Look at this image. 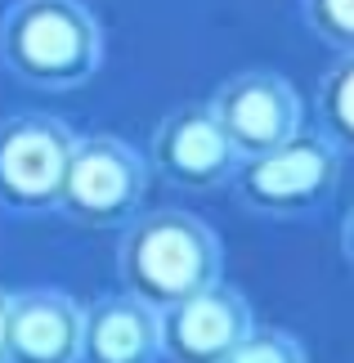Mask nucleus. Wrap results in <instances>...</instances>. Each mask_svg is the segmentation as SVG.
<instances>
[{"mask_svg":"<svg viewBox=\"0 0 354 363\" xmlns=\"http://www.w3.org/2000/svg\"><path fill=\"white\" fill-rule=\"evenodd\" d=\"M220 238L189 211H148L126 225L117 242L121 287L153 305L157 314L175 310L189 296L220 287Z\"/></svg>","mask_w":354,"mask_h":363,"instance_id":"obj_1","label":"nucleus"},{"mask_svg":"<svg viewBox=\"0 0 354 363\" xmlns=\"http://www.w3.org/2000/svg\"><path fill=\"white\" fill-rule=\"evenodd\" d=\"M0 59L36 90H77L104 63V32L81 0H13L0 23Z\"/></svg>","mask_w":354,"mask_h":363,"instance_id":"obj_2","label":"nucleus"},{"mask_svg":"<svg viewBox=\"0 0 354 363\" xmlns=\"http://www.w3.org/2000/svg\"><path fill=\"white\" fill-rule=\"evenodd\" d=\"M341 184V148L328 135H296L278 152L243 162L233 175V193L256 216H305L332 202Z\"/></svg>","mask_w":354,"mask_h":363,"instance_id":"obj_3","label":"nucleus"},{"mask_svg":"<svg viewBox=\"0 0 354 363\" xmlns=\"http://www.w3.org/2000/svg\"><path fill=\"white\" fill-rule=\"evenodd\" d=\"M144 193H148L144 157L126 139L86 135V139H77L72 157H67L59 211L86 229H117L135 220Z\"/></svg>","mask_w":354,"mask_h":363,"instance_id":"obj_4","label":"nucleus"},{"mask_svg":"<svg viewBox=\"0 0 354 363\" xmlns=\"http://www.w3.org/2000/svg\"><path fill=\"white\" fill-rule=\"evenodd\" d=\"M77 135L50 113H13L0 121V202L9 211L59 206Z\"/></svg>","mask_w":354,"mask_h":363,"instance_id":"obj_5","label":"nucleus"},{"mask_svg":"<svg viewBox=\"0 0 354 363\" xmlns=\"http://www.w3.org/2000/svg\"><path fill=\"white\" fill-rule=\"evenodd\" d=\"M211 113L229 135L238 162L278 152L301 135V99L278 72H238L211 94Z\"/></svg>","mask_w":354,"mask_h":363,"instance_id":"obj_6","label":"nucleus"},{"mask_svg":"<svg viewBox=\"0 0 354 363\" xmlns=\"http://www.w3.org/2000/svg\"><path fill=\"white\" fill-rule=\"evenodd\" d=\"M153 166L166 184L189 189V193H206V189H224L238 175V152L229 144V135L220 130L211 104H184L175 113H166L153 130Z\"/></svg>","mask_w":354,"mask_h":363,"instance_id":"obj_7","label":"nucleus"},{"mask_svg":"<svg viewBox=\"0 0 354 363\" xmlns=\"http://www.w3.org/2000/svg\"><path fill=\"white\" fill-rule=\"evenodd\" d=\"M251 332L256 328L243 291L220 283L162 314V354L171 363H224Z\"/></svg>","mask_w":354,"mask_h":363,"instance_id":"obj_8","label":"nucleus"},{"mask_svg":"<svg viewBox=\"0 0 354 363\" xmlns=\"http://www.w3.org/2000/svg\"><path fill=\"white\" fill-rule=\"evenodd\" d=\"M86 310L54 287H36L9 305V363H81Z\"/></svg>","mask_w":354,"mask_h":363,"instance_id":"obj_9","label":"nucleus"},{"mask_svg":"<svg viewBox=\"0 0 354 363\" xmlns=\"http://www.w3.org/2000/svg\"><path fill=\"white\" fill-rule=\"evenodd\" d=\"M162 359V314L131 291L99 296L86 305L81 363H157Z\"/></svg>","mask_w":354,"mask_h":363,"instance_id":"obj_10","label":"nucleus"},{"mask_svg":"<svg viewBox=\"0 0 354 363\" xmlns=\"http://www.w3.org/2000/svg\"><path fill=\"white\" fill-rule=\"evenodd\" d=\"M319 125L341 152H354V54H341L319 81Z\"/></svg>","mask_w":354,"mask_h":363,"instance_id":"obj_11","label":"nucleus"},{"mask_svg":"<svg viewBox=\"0 0 354 363\" xmlns=\"http://www.w3.org/2000/svg\"><path fill=\"white\" fill-rule=\"evenodd\" d=\"M305 27L336 54H354V0H301Z\"/></svg>","mask_w":354,"mask_h":363,"instance_id":"obj_12","label":"nucleus"},{"mask_svg":"<svg viewBox=\"0 0 354 363\" xmlns=\"http://www.w3.org/2000/svg\"><path fill=\"white\" fill-rule=\"evenodd\" d=\"M224 363H305V350H301V341H296L292 332L256 328Z\"/></svg>","mask_w":354,"mask_h":363,"instance_id":"obj_13","label":"nucleus"},{"mask_svg":"<svg viewBox=\"0 0 354 363\" xmlns=\"http://www.w3.org/2000/svg\"><path fill=\"white\" fill-rule=\"evenodd\" d=\"M9 305H13V296L0 291V363H9Z\"/></svg>","mask_w":354,"mask_h":363,"instance_id":"obj_14","label":"nucleus"},{"mask_svg":"<svg viewBox=\"0 0 354 363\" xmlns=\"http://www.w3.org/2000/svg\"><path fill=\"white\" fill-rule=\"evenodd\" d=\"M341 256L354 264V206H350V216H345V225H341Z\"/></svg>","mask_w":354,"mask_h":363,"instance_id":"obj_15","label":"nucleus"}]
</instances>
